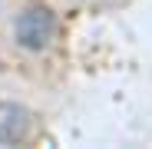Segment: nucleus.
<instances>
[{
  "label": "nucleus",
  "instance_id": "obj_3",
  "mask_svg": "<svg viewBox=\"0 0 152 149\" xmlns=\"http://www.w3.org/2000/svg\"><path fill=\"white\" fill-rule=\"evenodd\" d=\"M93 4H109V0H93Z\"/></svg>",
  "mask_w": 152,
  "mask_h": 149
},
{
  "label": "nucleus",
  "instance_id": "obj_1",
  "mask_svg": "<svg viewBox=\"0 0 152 149\" xmlns=\"http://www.w3.org/2000/svg\"><path fill=\"white\" fill-rule=\"evenodd\" d=\"M60 30V23H56V13L43 7V4H30L27 10H23L13 23V37L23 50H30V53H40V50H46L50 43H53Z\"/></svg>",
  "mask_w": 152,
  "mask_h": 149
},
{
  "label": "nucleus",
  "instance_id": "obj_2",
  "mask_svg": "<svg viewBox=\"0 0 152 149\" xmlns=\"http://www.w3.org/2000/svg\"><path fill=\"white\" fill-rule=\"evenodd\" d=\"M37 133V116L20 103H0V146H23Z\"/></svg>",
  "mask_w": 152,
  "mask_h": 149
}]
</instances>
